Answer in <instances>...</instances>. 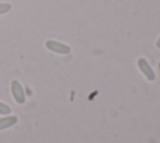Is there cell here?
I'll return each mask as SVG.
<instances>
[{
	"label": "cell",
	"instance_id": "cell-5",
	"mask_svg": "<svg viewBox=\"0 0 160 143\" xmlns=\"http://www.w3.org/2000/svg\"><path fill=\"white\" fill-rule=\"evenodd\" d=\"M10 113H11V108L8 104L0 102V114H2V115H10Z\"/></svg>",
	"mask_w": 160,
	"mask_h": 143
},
{
	"label": "cell",
	"instance_id": "cell-4",
	"mask_svg": "<svg viewBox=\"0 0 160 143\" xmlns=\"http://www.w3.org/2000/svg\"><path fill=\"white\" fill-rule=\"evenodd\" d=\"M18 123V117L16 115H6L0 119V130L8 129Z\"/></svg>",
	"mask_w": 160,
	"mask_h": 143
},
{
	"label": "cell",
	"instance_id": "cell-6",
	"mask_svg": "<svg viewBox=\"0 0 160 143\" xmlns=\"http://www.w3.org/2000/svg\"><path fill=\"white\" fill-rule=\"evenodd\" d=\"M11 10V4L9 3H0V15L6 14Z\"/></svg>",
	"mask_w": 160,
	"mask_h": 143
},
{
	"label": "cell",
	"instance_id": "cell-7",
	"mask_svg": "<svg viewBox=\"0 0 160 143\" xmlns=\"http://www.w3.org/2000/svg\"><path fill=\"white\" fill-rule=\"evenodd\" d=\"M155 45H156V48H159V49H160V36L158 38V40H156V43H155Z\"/></svg>",
	"mask_w": 160,
	"mask_h": 143
},
{
	"label": "cell",
	"instance_id": "cell-2",
	"mask_svg": "<svg viewBox=\"0 0 160 143\" xmlns=\"http://www.w3.org/2000/svg\"><path fill=\"white\" fill-rule=\"evenodd\" d=\"M11 94H12V98L15 99L16 103H19V104L25 103V99H26L25 92H24V88L21 87L19 80H12L11 82Z\"/></svg>",
	"mask_w": 160,
	"mask_h": 143
},
{
	"label": "cell",
	"instance_id": "cell-3",
	"mask_svg": "<svg viewBox=\"0 0 160 143\" xmlns=\"http://www.w3.org/2000/svg\"><path fill=\"white\" fill-rule=\"evenodd\" d=\"M138 66H139V69L141 70V73L145 75V78H146L148 80H150V82L155 80V78H156L155 72L152 70V68L150 66V64L148 63V60H146V59L140 58V59L138 60Z\"/></svg>",
	"mask_w": 160,
	"mask_h": 143
},
{
	"label": "cell",
	"instance_id": "cell-1",
	"mask_svg": "<svg viewBox=\"0 0 160 143\" xmlns=\"http://www.w3.org/2000/svg\"><path fill=\"white\" fill-rule=\"evenodd\" d=\"M45 46L52 51V53H56V54H69L71 51V48L64 43H60V41H56V40H46L45 43Z\"/></svg>",
	"mask_w": 160,
	"mask_h": 143
}]
</instances>
